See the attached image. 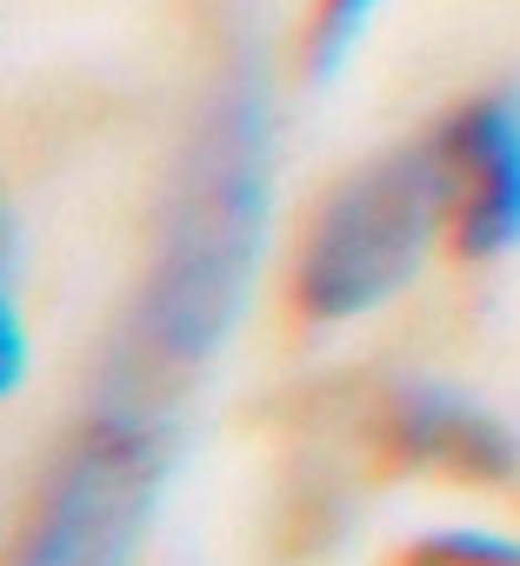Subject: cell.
Masks as SVG:
<instances>
[{"label": "cell", "instance_id": "cell-6", "mask_svg": "<svg viewBox=\"0 0 520 566\" xmlns=\"http://www.w3.org/2000/svg\"><path fill=\"white\" fill-rule=\"evenodd\" d=\"M394 566H520V539L500 533H427L394 553Z\"/></svg>", "mask_w": 520, "mask_h": 566}, {"label": "cell", "instance_id": "cell-4", "mask_svg": "<svg viewBox=\"0 0 520 566\" xmlns=\"http://www.w3.org/2000/svg\"><path fill=\"white\" fill-rule=\"evenodd\" d=\"M440 220L460 260H500L520 247V87L460 101L434 134Z\"/></svg>", "mask_w": 520, "mask_h": 566}, {"label": "cell", "instance_id": "cell-5", "mask_svg": "<svg viewBox=\"0 0 520 566\" xmlns=\"http://www.w3.org/2000/svg\"><path fill=\"white\" fill-rule=\"evenodd\" d=\"M374 453L401 473L427 480H460V486H500L520 473V440L507 433L500 413L454 387H387L374 407Z\"/></svg>", "mask_w": 520, "mask_h": 566}, {"label": "cell", "instance_id": "cell-1", "mask_svg": "<svg viewBox=\"0 0 520 566\" xmlns=\"http://www.w3.org/2000/svg\"><path fill=\"white\" fill-rule=\"evenodd\" d=\"M268 193H274L268 94L253 74H227L214 81L180 147L160 233L121 334V394L134 407L141 394L200 374L207 354L227 340L260 260V233H268Z\"/></svg>", "mask_w": 520, "mask_h": 566}, {"label": "cell", "instance_id": "cell-9", "mask_svg": "<svg viewBox=\"0 0 520 566\" xmlns=\"http://www.w3.org/2000/svg\"><path fill=\"white\" fill-rule=\"evenodd\" d=\"M0 260H8V213H0Z\"/></svg>", "mask_w": 520, "mask_h": 566}, {"label": "cell", "instance_id": "cell-2", "mask_svg": "<svg viewBox=\"0 0 520 566\" xmlns=\"http://www.w3.org/2000/svg\"><path fill=\"white\" fill-rule=\"evenodd\" d=\"M434 233H447V220H440V180H434L427 140L374 154L314 207L301 233V253H294L301 321L334 327V321L374 314L414 280Z\"/></svg>", "mask_w": 520, "mask_h": 566}, {"label": "cell", "instance_id": "cell-3", "mask_svg": "<svg viewBox=\"0 0 520 566\" xmlns=\"http://www.w3.org/2000/svg\"><path fill=\"white\" fill-rule=\"evenodd\" d=\"M167 480V440L147 407L107 400L48 467L8 566H134L154 493Z\"/></svg>", "mask_w": 520, "mask_h": 566}, {"label": "cell", "instance_id": "cell-7", "mask_svg": "<svg viewBox=\"0 0 520 566\" xmlns=\"http://www.w3.org/2000/svg\"><path fill=\"white\" fill-rule=\"evenodd\" d=\"M381 0H314V21H308V74H334L347 61V48L361 41L367 14Z\"/></svg>", "mask_w": 520, "mask_h": 566}, {"label": "cell", "instance_id": "cell-8", "mask_svg": "<svg viewBox=\"0 0 520 566\" xmlns=\"http://www.w3.org/2000/svg\"><path fill=\"white\" fill-rule=\"evenodd\" d=\"M28 367V334H21V314L8 307V294H0V394H8Z\"/></svg>", "mask_w": 520, "mask_h": 566}]
</instances>
